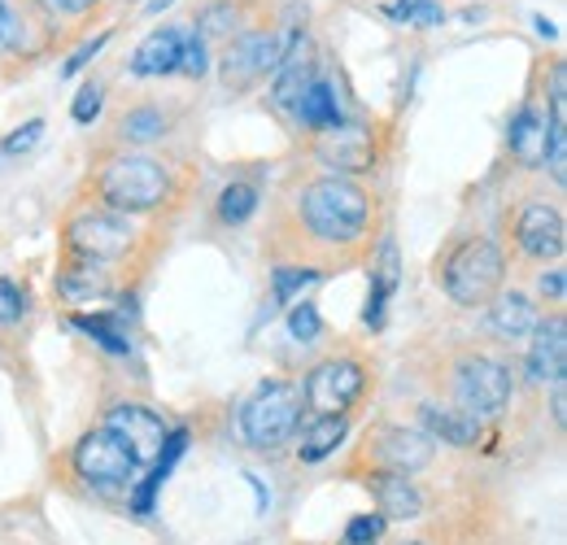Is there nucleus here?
Returning <instances> with one entry per match:
<instances>
[{"label":"nucleus","mask_w":567,"mask_h":545,"mask_svg":"<svg viewBox=\"0 0 567 545\" xmlns=\"http://www.w3.org/2000/svg\"><path fill=\"white\" fill-rule=\"evenodd\" d=\"M40 136H44V123H40V119H31L22 132H13V136L4 140V153H27Z\"/></svg>","instance_id":"nucleus-37"},{"label":"nucleus","mask_w":567,"mask_h":545,"mask_svg":"<svg viewBox=\"0 0 567 545\" xmlns=\"http://www.w3.org/2000/svg\"><path fill=\"white\" fill-rule=\"evenodd\" d=\"M22 292H18V284H9V279H0V323H13L18 315H22Z\"/></svg>","instance_id":"nucleus-36"},{"label":"nucleus","mask_w":567,"mask_h":545,"mask_svg":"<svg viewBox=\"0 0 567 545\" xmlns=\"http://www.w3.org/2000/svg\"><path fill=\"white\" fill-rule=\"evenodd\" d=\"M96 0H44V9L49 13H83V9H92Z\"/></svg>","instance_id":"nucleus-40"},{"label":"nucleus","mask_w":567,"mask_h":545,"mask_svg":"<svg viewBox=\"0 0 567 545\" xmlns=\"http://www.w3.org/2000/svg\"><path fill=\"white\" fill-rule=\"evenodd\" d=\"M389 13H393V18H406V22H415V27H436V22L445 18L441 4H432V0H398Z\"/></svg>","instance_id":"nucleus-31"},{"label":"nucleus","mask_w":567,"mask_h":545,"mask_svg":"<svg viewBox=\"0 0 567 545\" xmlns=\"http://www.w3.org/2000/svg\"><path fill=\"white\" fill-rule=\"evenodd\" d=\"M528 345V380L533 384H564L567 380V323L564 315L537 323Z\"/></svg>","instance_id":"nucleus-12"},{"label":"nucleus","mask_w":567,"mask_h":545,"mask_svg":"<svg viewBox=\"0 0 567 545\" xmlns=\"http://www.w3.org/2000/svg\"><path fill=\"white\" fill-rule=\"evenodd\" d=\"M515 236H519V249L537 263H550L559 258L567 245V227H564V214L555 205H528L515 223Z\"/></svg>","instance_id":"nucleus-13"},{"label":"nucleus","mask_w":567,"mask_h":545,"mask_svg":"<svg viewBox=\"0 0 567 545\" xmlns=\"http://www.w3.org/2000/svg\"><path fill=\"white\" fill-rule=\"evenodd\" d=\"M502 275H506L502 249H497L489 236H472V240H463V245L445 258L441 284H445L450 301H458V306H485V301L497 297Z\"/></svg>","instance_id":"nucleus-2"},{"label":"nucleus","mask_w":567,"mask_h":545,"mask_svg":"<svg viewBox=\"0 0 567 545\" xmlns=\"http://www.w3.org/2000/svg\"><path fill=\"white\" fill-rule=\"evenodd\" d=\"M380 533H384V515H358V520H350V528H346V542L375 545L380 542Z\"/></svg>","instance_id":"nucleus-34"},{"label":"nucleus","mask_w":567,"mask_h":545,"mask_svg":"<svg viewBox=\"0 0 567 545\" xmlns=\"http://www.w3.org/2000/svg\"><path fill=\"white\" fill-rule=\"evenodd\" d=\"M371 493H375L384 520H420L424 515V493H420V484L411 476L380 472V476L371 480Z\"/></svg>","instance_id":"nucleus-16"},{"label":"nucleus","mask_w":567,"mask_h":545,"mask_svg":"<svg viewBox=\"0 0 567 545\" xmlns=\"http://www.w3.org/2000/svg\"><path fill=\"white\" fill-rule=\"evenodd\" d=\"M74 328H79V332H87L92 341H101L105 349H114V353H127V341L118 337V328H114L110 319H87V315H74Z\"/></svg>","instance_id":"nucleus-29"},{"label":"nucleus","mask_w":567,"mask_h":545,"mask_svg":"<svg viewBox=\"0 0 567 545\" xmlns=\"http://www.w3.org/2000/svg\"><path fill=\"white\" fill-rule=\"evenodd\" d=\"M511 389H515L511 367L497 362V358L476 353V358H463L454 367V402H458L463 414H472V419H494V414H502V407L511 402Z\"/></svg>","instance_id":"nucleus-5"},{"label":"nucleus","mask_w":567,"mask_h":545,"mask_svg":"<svg viewBox=\"0 0 567 545\" xmlns=\"http://www.w3.org/2000/svg\"><path fill=\"white\" fill-rule=\"evenodd\" d=\"M301 423V389L288 380H267L245 407H240V432L254 450H280L297 436Z\"/></svg>","instance_id":"nucleus-3"},{"label":"nucleus","mask_w":567,"mask_h":545,"mask_svg":"<svg viewBox=\"0 0 567 545\" xmlns=\"http://www.w3.org/2000/svg\"><path fill=\"white\" fill-rule=\"evenodd\" d=\"M310 83H315V62L306 58V40L297 35V40H292V49L284 53L280 70H276V88H271V101H276L280 110H292Z\"/></svg>","instance_id":"nucleus-20"},{"label":"nucleus","mask_w":567,"mask_h":545,"mask_svg":"<svg viewBox=\"0 0 567 545\" xmlns=\"http://www.w3.org/2000/svg\"><path fill=\"white\" fill-rule=\"evenodd\" d=\"M411 545H427V542H411Z\"/></svg>","instance_id":"nucleus-45"},{"label":"nucleus","mask_w":567,"mask_h":545,"mask_svg":"<svg viewBox=\"0 0 567 545\" xmlns=\"http://www.w3.org/2000/svg\"><path fill=\"white\" fill-rule=\"evenodd\" d=\"M179 70H184V74H193V79H202V74L210 70V58H206V40H202L197 31H184V53H179Z\"/></svg>","instance_id":"nucleus-32"},{"label":"nucleus","mask_w":567,"mask_h":545,"mask_svg":"<svg viewBox=\"0 0 567 545\" xmlns=\"http://www.w3.org/2000/svg\"><path fill=\"white\" fill-rule=\"evenodd\" d=\"M555 419H559V423L567 419V393H564V384H555Z\"/></svg>","instance_id":"nucleus-42"},{"label":"nucleus","mask_w":567,"mask_h":545,"mask_svg":"<svg viewBox=\"0 0 567 545\" xmlns=\"http://www.w3.org/2000/svg\"><path fill=\"white\" fill-rule=\"evenodd\" d=\"M0 44H18V18L4 0H0Z\"/></svg>","instance_id":"nucleus-39"},{"label":"nucleus","mask_w":567,"mask_h":545,"mask_svg":"<svg viewBox=\"0 0 567 545\" xmlns=\"http://www.w3.org/2000/svg\"><path fill=\"white\" fill-rule=\"evenodd\" d=\"M284 53H288V40H284L280 31H254V35H240V40L223 53L218 74H223L227 88H249V83H258L262 74H276L284 62Z\"/></svg>","instance_id":"nucleus-8"},{"label":"nucleus","mask_w":567,"mask_h":545,"mask_svg":"<svg viewBox=\"0 0 567 545\" xmlns=\"http://www.w3.org/2000/svg\"><path fill=\"white\" fill-rule=\"evenodd\" d=\"M105 44H110V35H96V40H92V44H83V49H79V53H74L71 62H66V74H74V70H83V66H87V62H92V58H96V53H101V49H105Z\"/></svg>","instance_id":"nucleus-38"},{"label":"nucleus","mask_w":567,"mask_h":545,"mask_svg":"<svg viewBox=\"0 0 567 545\" xmlns=\"http://www.w3.org/2000/svg\"><path fill=\"white\" fill-rule=\"evenodd\" d=\"M101 101H105V88H101V83H83L79 96H74V105H71L74 123H96Z\"/></svg>","instance_id":"nucleus-33"},{"label":"nucleus","mask_w":567,"mask_h":545,"mask_svg":"<svg viewBox=\"0 0 567 545\" xmlns=\"http://www.w3.org/2000/svg\"><path fill=\"white\" fill-rule=\"evenodd\" d=\"M292 114H297V123H301V127H310V132H328V127L346 123V119H341V96H337V83L315 79V83L301 92V101L292 105Z\"/></svg>","instance_id":"nucleus-21"},{"label":"nucleus","mask_w":567,"mask_h":545,"mask_svg":"<svg viewBox=\"0 0 567 545\" xmlns=\"http://www.w3.org/2000/svg\"><path fill=\"white\" fill-rule=\"evenodd\" d=\"M375 463L398 476H415L432 463V436L420 428H384L375 441Z\"/></svg>","instance_id":"nucleus-14"},{"label":"nucleus","mask_w":567,"mask_h":545,"mask_svg":"<svg viewBox=\"0 0 567 545\" xmlns=\"http://www.w3.org/2000/svg\"><path fill=\"white\" fill-rule=\"evenodd\" d=\"M537 306L524 297V292H502L489 301V328H494L502 341H515V337H528L537 328Z\"/></svg>","instance_id":"nucleus-22"},{"label":"nucleus","mask_w":567,"mask_h":545,"mask_svg":"<svg viewBox=\"0 0 567 545\" xmlns=\"http://www.w3.org/2000/svg\"><path fill=\"white\" fill-rule=\"evenodd\" d=\"M533 22H537V31H542V35H546V40H555V35H559V31H555V27H550V18H533Z\"/></svg>","instance_id":"nucleus-43"},{"label":"nucleus","mask_w":567,"mask_h":545,"mask_svg":"<svg viewBox=\"0 0 567 545\" xmlns=\"http://www.w3.org/2000/svg\"><path fill=\"white\" fill-rule=\"evenodd\" d=\"M550 132H555V119H550L542 105H524V110L511 119V132H506L515 162H519V166H528V171L546 166V153H550Z\"/></svg>","instance_id":"nucleus-15"},{"label":"nucleus","mask_w":567,"mask_h":545,"mask_svg":"<svg viewBox=\"0 0 567 545\" xmlns=\"http://www.w3.org/2000/svg\"><path fill=\"white\" fill-rule=\"evenodd\" d=\"M362 384H367V371L358 358H328L310 371L306 402L315 407V414H346L358 402Z\"/></svg>","instance_id":"nucleus-9"},{"label":"nucleus","mask_w":567,"mask_h":545,"mask_svg":"<svg viewBox=\"0 0 567 545\" xmlns=\"http://www.w3.org/2000/svg\"><path fill=\"white\" fill-rule=\"evenodd\" d=\"M105 428L127 445V454L136 459V467L141 463H157V454H162V445H166V423L153 414L148 407H136V402H123V407H114L105 414Z\"/></svg>","instance_id":"nucleus-10"},{"label":"nucleus","mask_w":567,"mask_h":545,"mask_svg":"<svg viewBox=\"0 0 567 545\" xmlns=\"http://www.w3.org/2000/svg\"><path fill=\"white\" fill-rule=\"evenodd\" d=\"M346 414H319L306 432H301V463H323L328 454H337V445L346 441Z\"/></svg>","instance_id":"nucleus-23"},{"label":"nucleus","mask_w":567,"mask_h":545,"mask_svg":"<svg viewBox=\"0 0 567 545\" xmlns=\"http://www.w3.org/2000/svg\"><path fill=\"white\" fill-rule=\"evenodd\" d=\"M74 472L96 489H118V484H132L136 459L127 454V445L110 428H96L74 445Z\"/></svg>","instance_id":"nucleus-7"},{"label":"nucleus","mask_w":567,"mask_h":545,"mask_svg":"<svg viewBox=\"0 0 567 545\" xmlns=\"http://www.w3.org/2000/svg\"><path fill=\"white\" fill-rule=\"evenodd\" d=\"M398 279H402V258H398V240L389 236L384 245H380V258H375V267H371V292H367V328H380L384 323V306H389V297L398 292Z\"/></svg>","instance_id":"nucleus-18"},{"label":"nucleus","mask_w":567,"mask_h":545,"mask_svg":"<svg viewBox=\"0 0 567 545\" xmlns=\"http://www.w3.org/2000/svg\"><path fill=\"white\" fill-rule=\"evenodd\" d=\"M420 432H427L432 441H445V445H458V450H467V445H476L481 441V419H472V414H463L458 407H436V402H427L420 410Z\"/></svg>","instance_id":"nucleus-17"},{"label":"nucleus","mask_w":567,"mask_h":545,"mask_svg":"<svg viewBox=\"0 0 567 545\" xmlns=\"http://www.w3.org/2000/svg\"><path fill=\"white\" fill-rule=\"evenodd\" d=\"M236 18H240V13H236V4H210V9L202 13V22H197L193 31H197L202 40H206V35H231Z\"/></svg>","instance_id":"nucleus-30"},{"label":"nucleus","mask_w":567,"mask_h":545,"mask_svg":"<svg viewBox=\"0 0 567 545\" xmlns=\"http://www.w3.org/2000/svg\"><path fill=\"white\" fill-rule=\"evenodd\" d=\"M319 279V271H301V267H276V275H271V288H276V301H292L301 288H310Z\"/></svg>","instance_id":"nucleus-27"},{"label":"nucleus","mask_w":567,"mask_h":545,"mask_svg":"<svg viewBox=\"0 0 567 545\" xmlns=\"http://www.w3.org/2000/svg\"><path fill=\"white\" fill-rule=\"evenodd\" d=\"M179 53H184V31H179V27H157L141 49H136L132 74H144V79L171 74V70H179Z\"/></svg>","instance_id":"nucleus-19"},{"label":"nucleus","mask_w":567,"mask_h":545,"mask_svg":"<svg viewBox=\"0 0 567 545\" xmlns=\"http://www.w3.org/2000/svg\"><path fill=\"white\" fill-rule=\"evenodd\" d=\"M346 545H350V542H346Z\"/></svg>","instance_id":"nucleus-46"},{"label":"nucleus","mask_w":567,"mask_h":545,"mask_svg":"<svg viewBox=\"0 0 567 545\" xmlns=\"http://www.w3.org/2000/svg\"><path fill=\"white\" fill-rule=\"evenodd\" d=\"M175 0H148V13H162V9H171Z\"/></svg>","instance_id":"nucleus-44"},{"label":"nucleus","mask_w":567,"mask_h":545,"mask_svg":"<svg viewBox=\"0 0 567 545\" xmlns=\"http://www.w3.org/2000/svg\"><path fill=\"white\" fill-rule=\"evenodd\" d=\"M105 267H71V271L58 279V288H62V297L66 301H92V297H105Z\"/></svg>","instance_id":"nucleus-24"},{"label":"nucleus","mask_w":567,"mask_h":545,"mask_svg":"<svg viewBox=\"0 0 567 545\" xmlns=\"http://www.w3.org/2000/svg\"><path fill=\"white\" fill-rule=\"evenodd\" d=\"M96 193L105 197V205L114 214H144V209H157L171 197V179H166V171L153 157L132 153V157H114L101 171Z\"/></svg>","instance_id":"nucleus-4"},{"label":"nucleus","mask_w":567,"mask_h":545,"mask_svg":"<svg viewBox=\"0 0 567 545\" xmlns=\"http://www.w3.org/2000/svg\"><path fill=\"white\" fill-rule=\"evenodd\" d=\"M118 132H123V140H132V144H148V140H162L166 119H162V110L141 105V110H127V114H123Z\"/></svg>","instance_id":"nucleus-26"},{"label":"nucleus","mask_w":567,"mask_h":545,"mask_svg":"<svg viewBox=\"0 0 567 545\" xmlns=\"http://www.w3.org/2000/svg\"><path fill=\"white\" fill-rule=\"evenodd\" d=\"M542 292H546V297H555V301H564V271L542 275Z\"/></svg>","instance_id":"nucleus-41"},{"label":"nucleus","mask_w":567,"mask_h":545,"mask_svg":"<svg viewBox=\"0 0 567 545\" xmlns=\"http://www.w3.org/2000/svg\"><path fill=\"white\" fill-rule=\"evenodd\" d=\"M550 119H555V123H567V70L564 66L550 70Z\"/></svg>","instance_id":"nucleus-35"},{"label":"nucleus","mask_w":567,"mask_h":545,"mask_svg":"<svg viewBox=\"0 0 567 545\" xmlns=\"http://www.w3.org/2000/svg\"><path fill=\"white\" fill-rule=\"evenodd\" d=\"M66 249L83 267H110L132 249V223L114 209L74 214L71 227H66Z\"/></svg>","instance_id":"nucleus-6"},{"label":"nucleus","mask_w":567,"mask_h":545,"mask_svg":"<svg viewBox=\"0 0 567 545\" xmlns=\"http://www.w3.org/2000/svg\"><path fill=\"white\" fill-rule=\"evenodd\" d=\"M288 332H292V341H301V345L319 341V332H323V323H319V310H315L310 301L292 306V310H288Z\"/></svg>","instance_id":"nucleus-28"},{"label":"nucleus","mask_w":567,"mask_h":545,"mask_svg":"<svg viewBox=\"0 0 567 545\" xmlns=\"http://www.w3.org/2000/svg\"><path fill=\"white\" fill-rule=\"evenodd\" d=\"M254 209H258V188H254V184H227V188H223V197H218V218H223L227 227L249 223Z\"/></svg>","instance_id":"nucleus-25"},{"label":"nucleus","mask_w":567,"mask_h":545,"mask_svg":"<svg viewBox=\"0 0 567 545\" xmlns=\"http://www.w3.org/2000/svg\"><path fill=\"white\" fill-rule=\"evenodd\" d=\"M315 157L332 171V175H354V171H367L375 162V140H371V127L362 123H337L328 132H319L315 140Z\"/></svg>","instance_id":"nucleus-11"},{"label":"nucleus","mask_w":567,"mask_h":545,"mask_svg":"<svg viewBox=\"0 0 567 545\" xmlns=\"http://www.w3.org/2000/svg\"><path fill=\"white\" fill-rule=\"evenodd\" d=\"M367 218H371V197L346 175H323L301 193L306 232L328 245H354L367 232Z\"/></svg>","instance_id":"nucleus-1"}]
</instances>
